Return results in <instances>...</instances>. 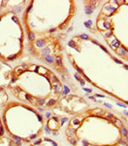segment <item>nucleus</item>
Returning <instances> with one entry per match:
<instances>
[{
	"mask_svg": "<svg viewBox=\"0 0 128 146\" xmlns=\"http://www.w3.org/2000/svg\"><path fill=\"white\" fill-rule=\"evenodd\" d=\"M76 74L103 93L128 105V64L87 33L72 36L64 45Z\"/></svg>",
	"mask_w": 128,
	"mask_h": 146,
	"instance_id": "nucleus-1",
	"label": "nucleus"
},
{
	"mask_svg": "<svg viewBox=\"0 0 128 146\" xmlns=\"http://www.w3.org/2000/svg\"><path fill=\"white\" fill-rule=\"evenodd\" d=\"M95 27L116 56L128 62V0L104 2L95 20Z\"/></svg>",
	"mask_w": 128,
	"mask_h": 146,
	"instance_id": "nucleus-5",
	"label": "nucleus"
},
{
	"mask_svg": "<svg viewBox=\"0 0 128 146\" xmlns=\"http://www.w3.org/2000/svg\"><path fill=\"white\" fill-rule=\"evenodd\" d=\"M1 117L8 135L22 143H31L41 137L46 126L41 111L18 100H10Z\"/></svg>",
	"mask_w": 128,
	"mask_h": 146,
	"instance_id": "nucleus-6",
	"label": "nucleus"
},
{
	"mask_svg": "<svg viewBox=\"0 0 128 146\" xmlns=\"http://www.w3.org/2000/svg\"><path fill=\"white\" fill-rule=\"evenodd\" d=\"M73 0H32L22 13V25L27 41L45 36H59L76 16Z\"/></svg>",
	"mask_w": 128,
	"mask_h": 146,
	"instance_id": "nucleus-4",
	"label": "nucleus"
},
{
	"mask_svg": "<svg viewBox=\"0 0 128 146\" xmlns=\"http://www.w3.org/2000/svg\"><path fill=\"white\" fill-rule=\"evenodd\" d=\"M25 31L15 11H0V62H14L23 55Z\"/></svg>",
	"mask_w": 128,
	"mask_h": 146,
	"instance_id": "nucleus-7",
	"label": "nucleus"
},
{
	"mask_svg": "<svg viewBox=\"0 0 128 146\" xmlns=\"http://www.w3.org/2000/svg\"><path fill=\"white\" fill-rule=\"evenodd\" d=\"M30 53L37 60L65 75L63 62L64 47L59 36H45L27 41Z\"/></svg>",
	"mask_w": 128,
	"mask_h": 146,
	"instance_id": "nucleus-8",
	"label": "nucleus"
},
{
	"mask_svg": "<svg viewBox=\"0 0 128 146\" xmlns=\"http://www.w3.org/2000/svg\"><path fill=\"white\" fill-rule=\"evenodd\" d=\"M89 108L87 100L76 94L65 95L60 98L58 103L53 107L54 115L60 116H75Z\"/></svg>",
	"mask_w": 128,
	"mask_h": 146,
	"instance_id": "nucleus-9",
	"label": "nucleus"
},
{
	"mask_svg": "<svg viewBox=\"0 0 128 146\" xmlns=\"http://www.w3.org/2000/svg\"><path fill=\"white\" fill-rule=\"evenodd\" d=\"M46 125L51 131H57L62 127L61 119H60V117L56 116V115H53V116H50L47 119Z\"/></svg>",
	"mask_w": 128,
	"mask_h": 146,
	"instance_id": "nucleus-11",
	"label": "nucleus"
},
{
	"mask_svg": "<svg viewBox=\"0 0 128 146\" xmlns=\"http://www.w3.org/2000/svg\"><path fill=\"white\" fill-rule=\"evenodd\" d=\"M0 146H18L17 141L9 135H3L0 137Z\"/></svg>",
	"mask_w": 128,
	"mask_h": 146,
	"instance_id": "nucleus-14",
	"label": "nucleus"
},
{
	"mask_svg": "<svg viewBox=\"0 0 128 146\" xmlns=\"http://www.w3.org/2000/svg\"><path fill=\"white\" fill-rule=\"evenodd\" d=\"M18 101L39 111L53 109L64 94V85L56 73L40 63L22 62L13 69L7 89Z\"/></svg>",
	"mask_w": 128,
	"mask_h": 146,
	"instance_id": "nucleus-3",
	"label": "nucleus"
},
{
	"mask_svg": "<svg viewBox=\"0 0 128 146\" xmlns=\"http://www.w3.org/2000/svg\"><path fill=\"white\" fill-rule=\"evenodd\" d=\"M13 69L8 62H0V89H8L13 77Z\"/></svg>",
	"mask_w": 128,
	"mask_h": 146,
	"instance_id": "nucleus-10",
	"label": "nucleus"
},
{
	"mask_svg": "<svg viewBox=\"0 0 128 146\" xmlns=\"http://www.w3.org/2000/svg\"><path fill=\"white\" fill-rule=\"evenodd\" d=\"M71 146H128V126L103 107H89L69 119L64 129Z\"/></svg>",
	"mask_w": 128,
	"mask_h": 146,
	"instance_id": "nucleus-2",
	"label": "nucleus"
},
{
	"mask_svg": "<svg viewBox=\"0 0 128 146\" xmlns=\"http://www.w3.org/2000/svg\"><path fill=\"white\" fill-rule=\"evenodd\" d=\"M7 91L8 90H6V89H0V112L3 111L6 105L10 102L9 95L7 93Z\"/></svg>",
	"mask_w": 128,
	"mask_h": 146,
	"instance_id": "nucleus-13",
	"label": "nucleus"
},
{
	"mask_svg": "<svg viewBox=\"0 0 128 146\" xmlns=\"http://www.w3.org/2000/svg\"><path fill=\"white\" fill-rule=\"evenodd\" d=\"M29 146H59L58 143L55 140L52 139L50 137H39L38 139L34 140L33 142H31Z\"/></svg>",
	"mask_w": 128,
	"mask_h": 146,
	"instance_id": "nucleus-12",
	"label": "nucleus"
},
{
	"mask_svg": "<svg viewBox=\"0 0 128 146\" xmlns=\"http://www.w3.org/2000/svg\"><path fill=\"white\" fill-rule=\"evenodd\" d=\"M5 128H4V125H3V121H2V117L0 115V137L3 135H5Z\"/></svg>",
	"mask_w": 128,
	"mask_h": 146,
	"instance_id": "nucleus-15",
	"label": "nucleus"
}]
</instances>
